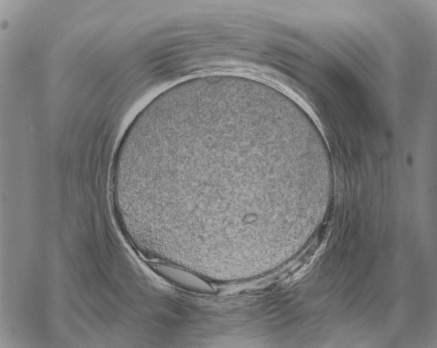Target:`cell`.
<instances>
[{
    "label": "cell",
    "instance_id": "obj_1",
    "mask_svg": "<svg viewBox=\"0 0 437 348\" xmlns=\"http://www.w3.org/2000/svg\"><path fill=\"white\" fill-rule=\"evenodd\" d=\"M157 271L162 277L183 289L202 293H210L213 289L197 276L170 264H158Z\"/></svg>",
    "mask_w": 437,
    "mask_h": 348
}]
</instances>
